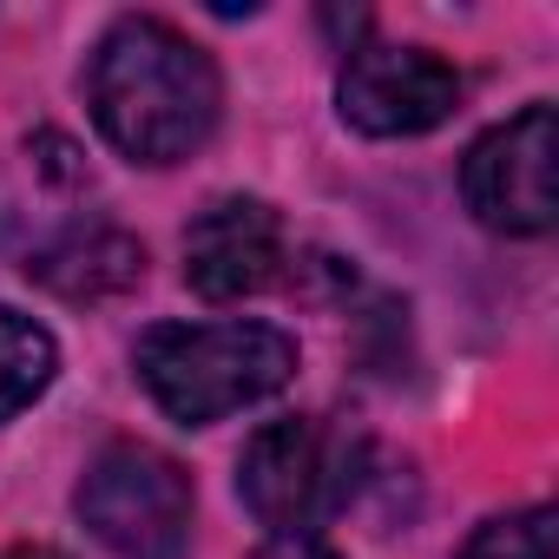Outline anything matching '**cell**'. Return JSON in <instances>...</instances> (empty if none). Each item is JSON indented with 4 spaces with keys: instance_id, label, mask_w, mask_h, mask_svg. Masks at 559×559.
<instances>
[{
    "instance_id": "obj_4",
    "label": "cell",
    "mask_w": 559,
    "mask_h": 559,
    "mask_svg": "<svg viewBox=\"0 0 559 559\" xmlns=\"http://www.w3.org/2000/svg\"><path fill=\"white\" fill-rule=\"evenodd\" d=\"M467 211L500 237H546L559 217V119L546 99L480 132L461 158Z\"/></svg>"
},
{
    "instance_id": "obj_9",
    "label": "cell",
    "mask_w": 559,
    "mask_h": 559,
    "mask_svg": "<svg viewBox=\"0 0 559 559\" xmlns=\"http://www.w3.org/2000/svg\"><path fill=\"white\" fill-rule=\"evenodd\" d=\"M53 376H60L53 330L0 304V421H14L27 402H40Z\"/></svg>"
},
{
    "instance_id": "obj_2",
    "label": "cell",
    "mask_w": 559,
    "mask_h": 559,
    "mask_svg": "<svg viewBox=\"0 0 559 559\" xmlns=\"http://www.w3.org/2000/svg\"><path fill=\"white\" fill-rule=\"evenodd\" d=\"M132 362L178 428H211L284 389L297 376V343L270 323H152Z\"/></svg>"
},
{
    "instance_id": "obj_8",
    "label": "cell",
    "mask_w": 559,
    "mask_h": 559,
    "mask_svg": "<svg viewBox=\"0 0 559 559\" xmlns=\"http://www.w3.org/2000/svg\"><path fill=\"white\" fill-rule=\"evenodd\" d=\"M27 276H34V284H47L53 297H67V304H112L132 284H145V250L126 230L93 224V230H67L60 243L34 250L27 257Z\"/></svg>"
},
{
    "instance_id": "obj_5",
    "label": "cell",
    "mask_w": 559,
    "mask_h": 559,
    "mask_svg": "<svg viewBox=\"0 0 559 559\" xmlns=\"http://www.w3.org/2000/svg\"><path fill=\"white\" fill-rule=\"evenodd\" d=\"M343 461H349V448L323 421L284 415L250 435V448L237 461V493L257 513V526H270V533H317L349 500Z\"/></svg>"
},
{
    "instance_id": "obj_7",
    "label": "cell",
    "mask_w": 559,
    "mask_h": 559,
    "mask_svg": "<svg viewBox=\"0 0 559 559\" xmlns=\"http://www.w3.org/2000/svg\"><path fill=\"white\" fill-rule=\"evenodd\" d=\"M284 276V224L263 198H211L185 230V284L204 304L263 297Z\"/></svg>"
},
{
    "instance_id": "obj_11",
    "label": "cell",
    "mask_w": 559,
    "mask_h": 559,
    "mask_svg": "<svg viewBox=\"0 0 559 559\" xmlns=\"http://www.w3.org/2000/svg\"><path fill=\"white\" fill-rule=\"evenodd\" d=\"M257 559H343L336 546H323L317 533H270V546Z\"/></svg>"
},
{
    "instance_id": "obj_6",
    "label": "cell",
    "mask_w": 559,
    "mask_h": 559,
    "mask_svg": "<svg viewBox=\"0 0 559 559\" xmlns=\"http://www.w3.org/2000/svg\"><path fill=\"white\" fill-rule=\"evenodd\" d=\"M461 106V73L435 60L428 47H349V67L336 80V112L362 139H421Z\"/></svg>"
},
{
    "instance_id": "obj_10",
    "label": "cell",
    "mask_w": 559,
    "mask_h": 559,
    "mask_svg": "<svg viewBox=\"0 0 559 559\" xmlns=\"http://www.w3.org/2000/svg\"><path fill=\"white\" fill-rule=\"evenodd\" d=\"M461 559H559V526H552V507H520V513H500L487 520Z\"/></svg>"
},
{
    "instance_id": "obj_1",
    "label": "cell",
    "mask_w": 559,
    "mask_h": 559,
    "mask_svg": "<svg viewBox=\"0 0 559 559\" xmlns=\"http://www.w3.org/2000/svg\"><path fill=\"white\" fill-rule=\"evenodd\" d=\"M86 106L119 158L178 165L217 132L224 80L191 34L152 14H126L86 60Z\"/></svg>"
},
{
    "instance_id": "obj_3",
    "label": "cell",
    "mask_w": 559,
    "mask_h": 559,
    "mask_svg": "<svg viewBox=\"0 0 559 559\" xmlns=\"http://www.w3.org/2000/svg\"><path fill=\"white\" fill-rule=\"evenodd\" d=\"M73 507L119 559H185L191 546V474L145 441H112L86 467Z\"/></svg>"
},
{
    "instance_id": "obj_12",
    "label": "cell",
    "mask_w": 559,
    "mask_h": 559,
    "mask_svg": "<svg viewBox=\"0 0 559 559\" xmlns=\"http://www.w3.org/2000/svg\"><path fill=\"white\" fill-rule=\"evenodd\" d=\"M8 559H67V552H53V546H14Z\"/></svg>"
}]
</instances>
